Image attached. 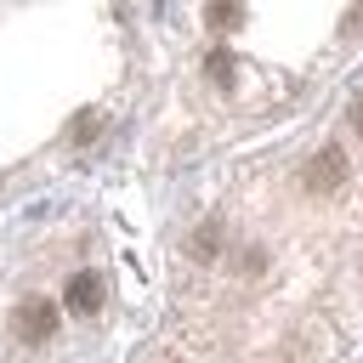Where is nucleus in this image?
Listing matches in <instances>:
<instances>
[{
  "instance_id": "1",
  "label": "nucleus",
  "mask_w": 363,
  "mask_h": 363,
  "mask_svg": "<svg viewBox=\"0 0 363 363\" xmlns=\"http://www.w3.org/2000/svg\"><path fill=\"white\" fill-rule=\"evenodd\" d=\"M301 182H306V193H318V199H323V193H335V187L346 182V147H335V142H329V147H318V153L306 159Z\"/></svg>"
},
{
  "instance_id": "2",
  "label": "nucleus",
  "mask_w": 363,
  "mask_h": 363,
  "mask_svg": "<svg viewBox=\"0 0 363 363\" xmlns=\"http://www.w3.org/2000/svg\"><path fill=\"white\" fill-rule=\"evenodd\" d=\"M17 335L34 340V346L51 340V335H57V306H51V301H23V312H17Z\"/></svg>"
},
{
  "instance_id": "3",
  "label": "nucleus",
  "mask_w": 363,
  "mask_h": 363,
  "mask_svg": "<svg viewBox=\"0 0 363 363\" xmlns=\"http://www.w3.org/2000/svg\"><path fill=\"white\" fill-rule=\"evenodd\" d=\"M102 306V272H74L68 278V312H96Z\"/></svg>"
},
{
  "instance_id": "4",
  "label": "nucleus",
  "mask_w": 363,
  "mask_h": 363,
  "mask_svg": "<svg viewBox=\"0 0 363 363\" xmlns=\"http://www.w3.org/2000/svg\"><path fill=\"white\" fill-rule=\"evenodd\" d=\"M204 23H210L216 34H233V28L244 23V0H210V6H204Z\"/></svg>"
},
{
  "instance_id": "5",
  "label": "nucleus",
  "mask_w": 363,
  "mask_h": 363,
  "mask_svg": "<svg viewBox=\"0 0 363 363\" xmlns=\"http://www.w3.org/2000/svg\"><path fill=\"white\" fill-rule=\"evenodd\" d=\"M187 250H193V261H216V255H221V227H216V221H204V227L193 233V244H187Z\"/></svg>"
},
{
  "instance_id": "6",
  "label": "nucleus",
  "mask_w": 363,
  "mask_h": 363,
  "mask_svg": "<svg viewBox=\"0 0 363 363\" xmlns=\"http://www.w3.org/2000/svg\"><path fill=\"white\" fill-rule=\"evenodd\" d=\"M204 74H210V79H216V85H221V91H233V57H227V51H221V45H216V51H210V57H204Z\"/></svg>"
},
{
  "instance_id": "7",
  "label": "nucleus",
  "mask_w": 363,
  "mask_h": 363,
  "mask_svg": "<svg viewBox=\"0 0 363 363\" xmlns=\"http://www.w3.org/2000/svg\"><path fill=\"white\" fill-rule=\"evenodd\" d=\"M96 125H102V113H79V119L68 125V136H74V142H91V130H96Z\"/></svg>"
},
{
  "instance_id": "8",
  "label": "nucleus",
  "mask_w": 363,
  "mask_h": 363,
  "mask_svg": "<svg viewBox=\"0 0 363 363\" xmlns=\"http://www.w3.org/2000/svg\"><path fill=\"white\" fill-rule=\"evenodd\" d=\"M352 125H357V136H363V96H357V108H352Z\"/></svg>"
}]
</instances>
